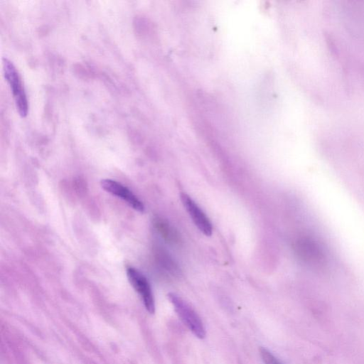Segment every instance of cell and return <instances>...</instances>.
I'll return each mask as SVG.
<instances>
[{
	"label": "cell",
	"instance_id": "obj_1",
	"mask_svg": "<svg viewBox=\"0 0 364 364\" xmlns=\"http://www.w3.org/2000/svg\"><path fill=\"white\" fill-rule=\"evenodd\" d=\"M168 297L183 323L196 337L203 338L205 336V329L198 314L176 294L169 293Z\"/></svg>",
	"mask_w": 364,
	"mask_h": 364
},
{
	"label": "cell",
	"instance_id": "obj_2",
	"mask_svg": "<svg viewBox=\"0 0 364 364\" xmlns=\"http://www.w3.org/2000/svg\"><path fill=\"white\" fill-rule=\"evenodd\" d=\"M4 70L6 81L9 84L19 115L25 117L28 113V101L18 72L13 63L4 58Z\"/></svg>",
	"mask_w": 364,
	"mask_h": 364
},
{
	"label": "cell",
	"instance_id": "obj_3",
	"mask_svg": "<svg viewBox=\"0 0 364 364\" xmlns=\"http://www.w3.org/2000/svg\"><path fill=\"white\" fill-rule=\"evenodd\" d=\"M296 251L301 259L311 267L319 269L326 263V255L321 245L312 238L299 240Z\"/></svg>",
	"mask_w": 364,
	"mask_h": 364
},
{
	"label": "cell",
	"instance_id": "obj_4",
	"mask_svg": "<svg viewBox=\"0 0 364 364\" xmlns=\"http://www.w3.org/2000/svg\"><path fill=\"white\" fill-rule=\"evenodd\" d=\"M126 272L129 283L140 296L146 309L150 314H154L155 311L154 298L148 279L134 267H129Z\"/></svg>",
	"mask_w": 364,
	"mask_h": 364
},
{
	"label": "cell",
	"instance_id": "obj_5",
	"mask_svg": "<svg viewBox=\"0 0 364 364\" xmlns=\"http://www.w3.org/2000/svg\"><path fill=\"white\" fill-rule=\"evenodd\" d=\"M100 186L105 191L123 200L132 208L139 212L144 211L143 203L127 187L112 179H102Z\"/></svg>",
	"mask_w": 364,
	"mask_h": 364
},
{
	"label": "cell",
	"instance_id": "obj_6",
	"mask_svg": "<svg viewBox=\"0 0 364 364\" xmlns=\"http://www.w3.org/2000/svg\"><path fill=\"white\" fill-rule=\"evenodd\" d=\"M181 200L195 225L205 235L210 236L213 232L212 223L203 210L185 193H181Z\"/></svg>",
	"mask_w": 364,
	"mask_h": 364
},
{
	"label": "cell",
	"instance_id": "obj_7",
	"mask_svg": "<svg viewBox=\"0 0 364 364\" xmlns=\"http://www.w3.org/2000/svg\"><path fill=\"white\" fill-rule=\"evenodd\" d=\"M261 358L264 364H282L269 350L265 348L259 349Z\"/></svg>",
	"mask_w": 364,
	"mask_h": 364
}]
</instances>
